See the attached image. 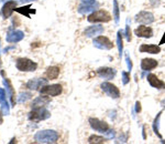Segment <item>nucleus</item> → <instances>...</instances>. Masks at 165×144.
<instances>
[{
    "label": "nucleus",
    "mask_w": 165,
    "mask_h": 144,
    "mask_svg": "<svg viewBox=\"0 0 165 144\" xmlns=\"http://www.w3.org/2000/svg\"><path fill=\"white\" fill-rule=\"evenodd\" d=\"M58 138H60V135L54 130L39 131L34 135V140L37 143H56Z\"/></svg>",
    "instance_id": "obj_1"
},
{
    "label": "nucleus",
    "mask_w": 165,
    "mask_h": 144,
    "mask_svg": "<svg viewBox=\"0 0 165 144\" xmlns=\"http://www.w3.org/2000/svg\"><path fill=\"white\" fill-rule=\"evenodd\" d=\"M16 67L19 71L22 72H33L37 70V63L28 58H19L16 61Z\"/></svg>",
    "instance_id": "obj_2"
},
{
    "label": "nucleus",
    "mask_w": 165,
    "mask_h": 144,
    "mask_svg": "<svg viewBox=\"0 0 165 144\" xmlns=\"http://www.w3.org/2000/svg\"><path fill=\"white\" fill-rule=\"evenodd\" d=\"M87 20L89 22H108L111 20V16L106 10H98L92 12V15H89Z\"/></svg>",
    "instance_id": "obj_3"
},
{
    "label": "nucleus",
    "mask_w": 165,
    "mask_h": 144,
    "mask_svg": "<svg viewBox=\"0 0 165 144\" xmlns=\"http://www.w3.org/2000/svg\"><path fill=\"white\" fill-rule=\"evenodd\" d=\"M51 116V113L44 108H37V109H33V111L29 113L28 117L30 121H43L46 120Z\"/></svg>",
    "instance_id": "obj_4"
},
{
    "label": "nucleus",
    "mask_w": 165,
    "mask_h": 144,
    "mask_svg": "<svg viewBox=\"0 0 165 144\" xmlns=\"http://www.w3.org/2000/svg\"><path fill=\"white\" fill-rule=\"evenodd\" d=\"M63 88L61 84H51V86H44L42 89H40V93L43 95H50V96H57L62 93Z\"/></svg>",
    "instance_id": "obj_5"
},
{
    "label": "nucleus",
    "mask_w": 165,
    "mask_h": 144,
    "mask_svg": "<svg viewBox=\"0 0 165 144\" xmlns=\"http://www.w3.org/2000/svg\"><path fill=\"white\" fill-rule=\"evenodd\" d=\"M24 38V32L21 30H16V29H9L6 36V40L9 43H17L19 41H21Z\"/></svg>",
    "instance_id": "obj_6"
},
{
    "label": "nucleus",
    "mask_w": 165,
    "mask_h": 144,
    "mask_svg": "<svg viewBox=\"0 0 165 144\" xmlns=\"http://www.w3.org/2000/svg\"><path fill=\"white\" fill-rule=\"evenodd\" d=\"M100 87H101L102 91H104L106 94H108V95L113 98V99H118L119 96H120V91H119V89L116 86H113L112 83L104 82V83H101Z\"/></svg>",
    "instance_id": "obj_7"
},
{
    "label": "nucleus",
    "mask_w": 165,
    "mask_h": 144,
    "mask_svg": "<svg viewBox=\"0 0 165 144\" xmlns=\"http://www.w3.org/2000/svg\"><path fill=\"white\" fill-rule=\"evenodd\" d=\"M17 2L16 0H9L7 2L3 5L2 9H1V16H2L3 19H8L11 17L13 11H16V8H17Z\"/></svg>",
    "instance_id": "obj_8"
},
{
    "label": "nucleus",
    "mask_w": 165,
    "mask_h": 144,
    "mask_svg": "<svg viewBox=\"0 0 165 144\" xmlns=\"http://www.w3.org/2000/svg\"><path fill=\"white\" fill-rule=\"evenodd\" d=\"M89 124H90V126H92L95 131H98L100 133H106V132L109 130L108 123L98 120V119H94V117L89 119Z\"/></svg>",
    "instance_id": "obj_9"
},
{
    "label": "nucleus",
    "mask_w": 165,
    "mask_h": 144,
    "mask_svg": "<svg viewBox=\"0 0 165 144\" xmlns=\"http://www.w3.org/2000/svg\"><path fill=\"white\" fill-rule=\"evenodd\" d=\"M94 45L99 49H107V50L113 48V43L107 37H104V36H100V37L94 39Z\"/></svg>",
    "instance_id": "obj_10"
},
{
    "label": "nucleus",
    "mask_w": 165,
    "mask_h": 144,
    "mask_svg": "<svg viewBox=\"0 0 165 144\" xmlns=\"http://www.w3.org/2000/svg\"><path fill=\"white\" fill-rule=\"evenodd\" d=\"M47 81H49V79H40V78H37V79H32V80L28 81L26 87L28 89H30V90H33V91L40 90V88L46 86Z\"/></svg>",
    "instance_id": "obj_11"
},
{
    "label": "nucleus",
    "mask_w": 165,
    "mask_h": 144,
    "mask_svg": "<svg viewBox=\"0 0 165 144\" xmlns=\"http://www.w3.org/2000/svg\"><path fill=\"white\" fill-rule=\"evenodd\" d=\"M2 82L6 87V90H7V95L10 98L11 107H16V92H14L12 83H11V81L9 80L8 78H5Z\"/></svg>",
    "instance_id": "obj_12"
},
{
    "label": "nucleus",
    "mask_w": 165,
    "mask_h": 144,
    "mask_svg": "<svg viewBox=\"0 0 165 144\" xmlns=\"http://www.w3.org/2000/svg\"><path fill=\"white\" fill-rule=\"evenodd\" d=\"M7 96L8 95L6 93L5 89L0 88V105H1V110H2L3 115L10 114V105H9V103H8Z\"/></svg>",
    "instance_id": "obj_13"
},
{
    "label": "nucleus",
    "mask_w": 165,
    "mask_h": 144,
    "mask_svg": "<svg viewBox=\"0 0 165 144\" xmlns=\"http://www.w3.org/2000/svg\"><path fill=\"white\" fill-rule=\"evenodd\" d=\"M136 21L140 22V23L144 24H149L152 23L154 21V17L151 12H147V11H141L139 15H136Z\"/></svg>",
    "instance_id": "obj_14"
},
{
    "label": "nucleus",
    "mask_w": 165,
    "mask_h": 144,
    "mask_svg": "<svg viewBox=\"0 0 165 144\" xmlns=\"http://www.w3.org/2000/svg\"><path fill=\"white\" fill-rule=\"evenodd\" d=\"M98 6L99 5H98V2H96V0L95 1H89V2H81L78 7V12L81 15L88 14L90 11H94Z\"/></svg>",
    "instance_id": "obj_15"
},
{
    "label": "nucleus",
    "mask_w": 165,
    "mask_h": 144,
    "mask_svg": "<svg viewBox=\"0 0 165 144\" xmlns=\"http://www.w3.org/2000/svg\"><path fill=\"white\" fill-rule=\"evenodd\" d=\"M134 33L136 35V37L140 38H151L153 35V30L152 28L147 27V26H139L136 29Z\"/></svg>",
    "instance_id": "obj_16"
},
{
    "label": "nucleus",
    "mask_w": 165,
    "mask_h": 144,
    "mask_svg": "<svg viewBox=\"0 0 165 144\" xmlns=\"http://www.w3.org/2000/svg\"><path fill=\"white\" fill-rule=\"evenodd\" d=\"M97 73L99 77L104 78V79H107V80H110V79L115 78L116 70L111 69V68H99L97 70Z\"/></svg>",
    "instance_id": "obj_17"
},
{
    "label": "nucleus",
    "mask_w": 165,
    "mask_h": 144,
    "mask_svg": "<svg viewBox=\"0 0 165 144\" xmlns=\"http://www.w3.org/2000/svg\"><path fill=\"white\" fill-rule=\"evenodd\" d=\"M147 81H149V83L151 84V87H153V88L165 89V83L163 82V81H161L160 79H159L155 74H153V73H150V74L147 75Z\"/></svg>",
    "instance_id": "obj_18"
},
{
    "label": "nucleus",
    "mask_w": 165,
    "mask_h": 144,
    "mask_svg": "<svg viewBox=\"0 0 165 144\" xmlns=\"http://www.w3.org/2000/svg\"><path fill=\"white\" fill-rule=\"evenodd\" d=\"M140 52L157 54L161 52V48L159 45H155V44H142L141 47H140Z\"/></svg>",
    "instance_id": "obj_19"
},
{
    "label": "nucleus",
    "mask_w": 165,
    "mask_h": 144,
    "mask_svg": "<svg viewBox=\"0 0 165 144\" xmlns=\"http://www.w3.org/2000/svg\"><path fill=\"white\" fill-rule=\"evenodd\" d=\"M51 100L47 98V96H44L42 94V96H37L33 100L32 102V109H37V108H44L47 103H50Z\"/></svg>",
    "instance_id": "obj_20"
},
{
    "label": "nucleus",
    "mask_w": 165,
    "mask_h": 144,
    "mask_svg": "<svg viewBox=\"0 0 165 144\" xmlns=\"http://www.w3.org/2000/svg\"><path fill=\"white\" fill-rule=\"evenodd\" d=\"M102 32H104V27L99 26V24H96V26H92V27L87 28L84 33L87 37H94V36L100 35Z\"/></svg>",
    "instance_id": "obj_21"
},
{
    "label": "nucleus",
    "mask_w": 165,
    "mask_h": 144,
    "mask_svg": "<svg viewBox=\"0 0 165 144\" xmlns=\"http://www.w3.org/2000/svg\"><path fill=\"white\" fill-rule=\"evenodd\" d=\"M156 66H157V62L154 59L147 58V59H143L141 62V68L143 71H150V70L154 69Z\"/></svg>",
    "instance_id": "obj_22"
},
{
    "label": "nucleus",
    "mask_w": 165,
    "mask_h": 144,
    "mask_svg": "<svg viewBox=\"0 0 165 144\" xmlns=\"http://www.w3.org/2000/svg\"><path fill=\"white\" fill-rule=\"evenodd\" d=\"M58 74H60V68L58 67H49L45 72V75L49 80H55V79H57Z\"/></svg>",
    "instance_id": "obj_23"
},
{
    "label": "nucleus",
    "mask_w": 165,
    "mask_h": 144,
    "mask_svg": "<svg viewBox=\"0 0 165 144\" xmlns=\"http://www.w3.org/2000/svg\"><path fill=\"white\" fill-rule=\"evenodd\" d=\"M16 11L19 12V14H21L22 16L28 17V18H31V17H30L31 14H35V12H37L35 9L31 8V6H23L21 8H16Z\"/></svg>",
    "instance_id": "obj_24"
},
{
    "label": "nucleus",
    "mask_w": 165,
    "mask_h": 144,
    "mask_svg": "<svg viewBox=\"0 0 165 144\" xmlns=\"http://www.w3.org/2000/svg\"><path fill=\"white\" fill-rule=\"evenodd\" d=\"M107 140L102 136H98V135H92L89 136L88 139V143H105Z\"/></svg>",
    "instance_id": "obj_25"
},
{
    "label": "nucleus",
    "mask_w": 165,
    "mask_h": 144,
    "mask_svg": "<svg viewBox=\"0 0 165 144\" xmlns=\"http://www.w3.org/2000/svg\"><path fill=\"white\" fill-rule=\"evenodd\" d=\"M32 96V94L30 92H21L18 96V102L19 103H23V102L28 101Z\"/></svg>",
    "instance_id": "obj_26"
},
{
    "label": "nucleus",
    "mask_w": 165,
    "mask_h": 144,
    "mask_svg": "<svg viewBox=\"0 0 165 144\" xmlns=\"http://www.w3.org/2000/svg\"><path fill=\"white\" fill-rule=\"evenodd\" d=\"M117 41H118V48H119V52H120V56L122 53V49H123V44H122V31L118 32V37H117Z\"/></svg>",
    "instance_id": "obj_27"
},
{
    "label": "nucleus",
    "mask_w": 165,
    "mask_h": 144,
    "mask_svg": "<svg viewBox=\"0 0 165 144\" xmlns=\"http://www.w3.org/2000/svg\"><path fill=\"white\" fill-rule=\"evenodd\" d=\"M160 116H161V113H159V115H157V117L155 119V121H154V124H153L154 132H155V134H157V136H159V138H161V134H160V132H159V121H160Z\"/></svg>",
    "instance_id": "obj_28"
},
{
    "label": "nucleus",
    "mask_w": 165,
    "mask_h": 144,
    "mask_svg": "<svg viewBox=\"0 0 165 144\" xmlns=\"http://www.w3.org/2000/svg\"><path fill=\"white\" fill-rule=\"evenodd\" d=\"M113 11H115V19L116 21H119V6H118V1L117 0H113Z\"/></svg>",
    "instance_id": "obj_29"
},
{
    "label": "nucleus",
    "mask_w": 165,
    "mask_h": 144,
    "mask_svg": "<svg viewBox=\"0 0 165 144\" xmlns=\"http://www.w3.org/2000/svg\"><path fill=\"white\" fill-rule=\"evenodd\" d=\"M122 77H123V84H127V83L130 81V75H129V73L128 72H124L123 71L122 72Z\"/></svg>",
    "instance_id": "obj_30"
},
{
    "label": "nucleus",
    "mask_w": 165,
    "mask_h": 144,
    "mask_svg": "<svg viewBox=\"0 0 165 144\" xmlns=\"http://www.w3.org/2000/svg\"><path fill=\"white\" fill-rule=\"evenodd\" d=\"M126 33H127V40L130 41L131 40V30H130V26H127L126 27Z\"/></svg>",
    "instance_id": "obj_31"
},
{
    "label": "nucleus",
    "mask_w": 165,
    "mask_h": 144,
    "mask_svg": "<svg viewBox=\"0 0 165 144\" xmlns=\"http://www.w3.org/2000/svg\"><path fill=\"white\" fill-rule=\"evenodd\" d=\"M126 59H127V64H128L129 70H131V69H132V62H131V59L129 58V56H127V57H126Z\"/></svg>",
    "instance_id": "obj_32"
},
{
    "label": "nucleus",
    "mask_w": 165,
    "mask_h": 144,
    "mask_svg": "<svg viewBox=\"0 0 165 144\" xmlns=\"http://www.w3.org/2000/svg\"><path fill=\"white\" fill-rule=\"evenodd\" d=\"M136 111L138 113L141 112V103H140V102H136Z\"/></svg>",
    "instance_id": "obj_33"
},
{
    "label": "nucleus",
    "mask_w": 165,
    "mask_h": 144,
    "mask_svg": "<svg viewBox=\"0 0 165 144\" xmlns=\"http://www.w3.org/2000/svg\"><path fill=\"white\" fill-rule=\"evenodd\" d=\"M165 43V33H164V36H163V38L161 39V41H160V44H164Z\"/></svg>",
    "instance_id": "obj_34"
},
{
    "label": "nucleus",
    "mask_w": 165,
    "mask_h": 144,
    "mask_svg": "<svg viewBox=\"0 0 165 144\" xmlns=\"http://www.w3.org/2000/svg\"><path fill=\"white\" fill-rule=\"evenodd\" d=\"M2 115L1 114V112H0V123H3V119H2Z\"/></svg>",
    "instance_id": "obj_35"
},
{
    "label": "nucleus",
    "mask_w": 165,
    "mask_h": 144,
    "mask_svg": "<svg viewBox=\"0 0 165 144\" xmlns=\"http://www.w3.org/2000/svg\"><path fill=\"white\" fill-rule=\"evenodd\" d=\"M89 1H95V0H81V2H89Z\"/></svg>",
    "instance_id": "obj_36"
},
{
    "label": "nucleus",
    "mask_w": 165,
    "mask_h": 144,
    "mask_svg": "<svg viewBox=\"0 0 165 144\" xmlns=\"http://www.w3.org/2000/svg\"><path fill=\"white\" fill-rule=\"evenodd\" d=\"M20 1H22V2H26V1H34V0H20Z\"/></svg>",
    "instance_id": "obj_37"
},
{
    "label": "nucleus",
    "mask_w": 165,
    "mask_h": 144,
    "mask_svg": "<svg viewBox=\"0 0 165 144\" xmlns=\"http://www.w3.org/2000/svg\"><path fill=\"white\" fill-rule=\"evenodd\" d=\"M0 66H1V61H0Z\"/></svg>",
    "instance_id": "obj_38"
}]
</instances>
